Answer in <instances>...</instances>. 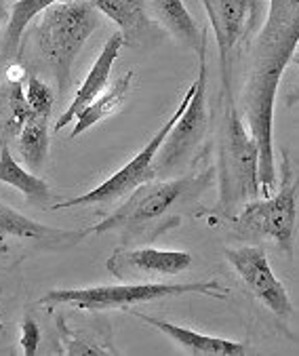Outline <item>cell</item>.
Returning <instances> with one entry per match:
<instances>
[{
	"mask_svg": "<svg viewBox=\"0 0 299 356\" xmlns=\"http://www.w3.org/2000/svg\"><path fill=\"white\" fill-rule=\"evenodd\" d=\"M200 59V74L196 79V91L192 99L188 102L186 110L175 120L173 129L169 131L165 144L159 150V156L154 161L156 177L161 175H173L181 167H186L209 129V108H207V83H209V70H207V32L198 51Z\"/></svg>",
	"mask_w": 299,
	"mask_h": 356,
	"instance_id": "cell-7",
	"label": "cell"
},
{
	"mask_svg": "<svg viewBox=\"0 0 299 356\" xmlns=\"http://www.w3.org/2000/svg\"><path fill=\"white\" fill-rule=\"evenodd\" d=\"M89 3L118 26L124 44H139L154 28L147 13V0H89Z\"/></svg>",
	"mask_w": 299,
	"mask_h": 356,
	"instance_id": "cell-16",
	"label": "cell"
},
{
	"mask_svg": "<svg viewBox=\"0 0 299 356\" xmlns=\"http://www.w3.org/2000/svg\"><path fill=\"white\" fill-rule=\"evenodd\" d=\"M24 93H26V99H28L30 108L34 110V114L51 118L53 106H55V95L47 83H42L38 76H28Z\"/></svg>",
	"mask_w": 299,
	"mask_h": 356,
	"instance_id": "cell-22",
	"label": "cell"
},
{
	"mask_svg": "<svg viewBox=\"0 0 299 356\" xmlns=\"http://www.w3.org/2000/svg\"><path fill=\"white\" fill-rule=\"evenodd\" d=\"M299 44V0H270L268 15L251 47L247 81L243 87V114L259 148V186H276L274 163V104L280 79Z\"/></svg>",
	"mask_w": 299,
	"mask_h": 356,
	"instance_id": "cell-1",
	"label": "cell"
},
{
	"mask_svg": "<svg viewBox=\"0 0 299 356\" xmlns=\"http://www.w3.org/2000/svg\"><path fill=\"white\" fill-rule=\"evenodd\" d=\"M284 177L276 194L264 200L247 202L239 216H234L239 228L247 234H259L274 241L286 257H293L295 232H297V181L291 179L289 159L284 154Z\"/></svg>",
	"mask_w": 299,
	"mask_h": 356,
	"instance_id": "cell-8",
	"label": "cell"
},
{
	"mask_svg": "<svg viewBox=\"0 0 299 356\" xmlns=\"http://www.w3.org/2000/svg\"><path fill=\"white\" fill-rule=\"evenodd\" d=\"M137 318H141L145 325L159 329L167 337H171L184 352L194 354V356H245L249 352V346L245 341H234L226 337H215V335H204L188 327L173 325L169 321H161L143 312H135Z\"/></svg>",
	"mask_w": 299,
	"mask_h": 356,
	"instance_id": "cell-13",
	"label": "cell"
},
{
	"mask_svg": "<svg viewBox=\"0 0 299 356\" xmlns=\"http://www.w3.org/2000/svg\"><path fill=\"white\" fill-rule=\"evenodd\" d=\"M219 213L236 216L247 202L259 198V148L249 127L243 122L234 102H226V116L219 139L217 161Z\"/></svg>",
	"mask_w": 299,
	"mask_h": 356,
	"instance_id": "cell-3",
	"label": "cell"
},
{
	"mask_svg": "<svg viewBox=\"0 0 299 356\" xmlns=\"http://www.w3.org/2000/svg\"><path fill=\"white\" fill-rule=\"evenodd\" d=\"M291 63H295V67L299 70V44H297V49H295V53L291 57Z\"/></svg>",
	"mask_w": 299,
	"mask_h": 356,
	"instance_id": "cell-27",
	"label": "cell"
},
{
	"mask_svg": "<svg viewBox=\"0 0 299 356\" xmlns=\"http://www.w3.org/2000/svg\"><path fill=\"white\" fill-rule=\"evenodd\" d=\"M147 13L156 26L171 34L179 44L196 53L200 51L204 28L196 24V19L186 9L184 0H147Z\"/></svg>",
	"mask_w": 299,
	"mask_h": 356,
	"instance_id": "cell-15",
	"label": "cell"
},
{
	"mask_svg": "<svg viewBox=\"0 0 299 356\" xmlns=\"http://www.w3.org/2000/svg\"><path fill=\"white\" fill-rule=\"evenodd\" d=\"M217 169L154 181L150 179L133 190L127 200L99 224L85 230V234H110L122 236L124 245L152 243L163 232L181 224L186 213L200 202V198L213 188Z\"/></svg>",
	"mask_w": 299,
	"mask_h": 356,
	"instance_id": "cell-2",
	"label": "cell"
},
{
	"mask_svg": "<svg viewBox=\"0 0 299 356\" xmlns=\"http://www.w3.org/2000/svg\"><path fill=\"white\" fill-rule=\"evenodd\" d=\"M255 0H202L209 24L217 42L219 76L226 102H234L232 95V57L241 36L247 30L249 13H253Z\"/></svg>",
	"mask_w": 299,
	"mask_h": 356,
	"instance_id": "cell-10",
	"label": "cell"
},
{
	"mask_svg": "<svg viewBox=\"0 0 299 356\" xmlns=\"http://www.w3.org/2000/svg\"><path fill=\"white\" fill-rule=\"evenodd\" d=\"M133 81H135V72L129 70L124 72L120 79H116L112 85L106 87V91L102 95H97L79 116H76V124L72 129V135L70 137H79L81 133L89 131L91 127H95L97 122L114 116L127 102L129 97V91L133 87Z\"/></svg>",
	"mask_w": 299,
	"mask_h": 356,
	"instance_id": "cell-17",
	"label": "cell"
},
{
	"mask_svg": "<svg viewBox=\"0 0 299 356\" xmlns=\"http://www.w3.org/2000/svg\"><path fill=\"white\" fill-rule=\"evenodd\" d=\"M122 44H124V38H122L120 32L112 34V36L106 40V44H104L102 51H99V57L95 59L93 67L89 70V74H87V79L83 81L81 89L76 91V95H74V99L70 102V106L65 108V112L57 118V122H55V127H53L55 133L61 131V129H63L65 124H70L72 120H76V116H79V114L97 97V95H102V93L106 91V87H108V83H110L112 67H114V63H116V59H118V55H120Z\"/></svg>",
	"mask_w": 299,
	"mask_h": 356,
	"instance_id": "cell-12",
	"label": "cell"
},
{
	"mask_svg": "<svg viewBox=\"0 0 299 356\" xmlns=\"http://www.w3.org/2000/svg\"><path fill=\"white\" fill-rule=\"evenodd\" d=\"M295 104H299V91H297V93H291V95L286 97V106H289V108L295 106Z\"/></svg>",
	"mask_w": 299,
	"mask_h": 356,
	"instance_id": "cell-26",
	"label": "cell"
},
{
	"mask_svg": "<svg viewBox=\"0 0 299 356\" xmlns=\"http://www.w3.org/2000/svg\"><path fill=\"white\" fill-rule=\"evenodd\" d=\"M99 24V11L89 0H65L42 11V19L36 26V44L40 57L53 70L61 95L70 87L74 61Z\"/></svg>",
	"mask_w": 299,
	"mask_h": 356,
	"instance_id": "cell-4",
	"label": "cell"
},
{
	"mask_svg": "<svg viewBox=\"0 0 299 356\" xmlns=\"http://www.w3.org/2000/svg\"><path fill=\"white\" fill-rule=\"evenodd\" d=\"M85 236H87L85 230L72 232V230L42 226L34 220H28L19 211L7 207L5 202H0V243L5 238H19V241H34L51 249H61L83 241Z\"/></svg>",
	"mask_w": 299,
	"mask_h": 356,
	"instance_id": "cell-14",
	"label": "cell"
},
{
	"mask_svg": "<svg viewBox=\"0 0 299 356\" xmlns=\"http://www.w3.org/2000/svg\"><path fill=\"white\" fill-rule=\"evenodd\" d=\"M196 91V81L188 87V91L184 93V99L177 104L175 112L167 118V122L150 137L147 144L137 152V156L133 161H129L122 169H118L112 177H108L104 184H99L97 188L76 196V198H70L63 202H55L51 204V211H59V209H74V207H91V204H112L118 202L122 198H127L133 190H137L141 184L150 181V179H156V169H154V161L159 156L161 146L165 144V139L169 135V131L173 129L175 120L179 118V114L186 110L188 102L192 99Z\"/></svg>",
	"mask_w": 299,
	"mask_h": 356,
	"instance_id": "cell-6",
	"label": "cell"
},
{
	"mask_svg": "<svg viewBox=\"0 0 299 356\" xmlns=\"http://www.w3.org/2000/svg\"><path fill=\"white\" fill-rule=\"evenodd\" d=\"M5 79L9 85H22L24 81H28V72H26V67L17 61H11L7 65V72H5Z\"/></svg>",
	"mask_w": 299,
	"mask_h": 356,
	"instance_id": "cell-24",
	"label": "cell"
},
{
	"mask_svg": "<svg viewBox=\"0 0 299 356\" xmlns=\"http://www.w3.org/2000/svg\"><path fill=\"white\" fill-rule=\"evenodd\" d=\"M209 296L215 300H226L228 287L219 280L202 282H129V284H102V287H81V289H53L38 300L40 306H70L91 312L106 310H129L131 306L159 302L179 296Z\"/></svg>",
	"mask_w": 299,
	"mask_h": 356,
	"instance_id": "cell-5",
	"label": "cell"
},
{
	"mask_svg": "<svg viewBox=\"0 0 299 356\" xmlns=\"http://www.w3.org/2000/svg\"><path fill=\"white\" fill-rule=\"evenodd\" d=\"M51 146V135H49V118L45 116H30L17 131V152L22 161L38 171L45 167Z\"/></svg>",
	"mask_w": 299,
	"mask_h": 356,
	"instance_id": "cell-20",
	"label": "cell"
},
{
	"mask_svg": "<svg viewBox=\"0 0 299 356\" xmlns=\"http://www.w3.org/2000/svg\"><path fill=\"white\" fill-rule=\"evenodd\" d=\"M55 3H59V0H15V5L9 11L3 44H0V59H13L17 55L26 28L36 15H40Z\"/></svg>",
	"mask_w": 299,
	"mask_h": 356,
	"instance_id": "cell-19",
	"label": "cell"
},
{
	"mask_svg": "<svg viewBox=\"0 0 299 356\" xmlns=\"http://www.w3.org/2000/svg\"><path fill=\"white\" fill-rule=\"evenodd\" d=\"M226 257L253 298L280 321H289L293 304L284 284L276 278L266 251L247 245L239 249H226Z\"/></svg>",
	"mask_w": 299,
	"mask_h": 356,
	"instance_id": "cell-9",
	"label": "cell"
},
{
	"mask_svg": "<svg viewBox=\"0 0 299 356\" xmlns=\"http://www.w3.org/2000/svg\"><path fill=\"white\" fill-rule=\"evenodd\" d=\"M0 184L11 186L15 190H19L26 200L34 207H42L49 209L51 204V188L47 181H42L40 177H36L34 173H30L28 169H24L11 154L9 146L3 144L0 146Z\"/></svg>",
	"mask_w": 299,
	"mask_h": 356,
	"instance_id": "cell-18",
	"label": "cell"
},
{
	"mask_svg": "<svg viewBox=\"0 0 299 356\" xmlns=\"http://www.w3.org/2000/svg\"><path fill=\"white\" fill-rule=\"evenodd\" d=\"M19 343H22V350L24 354L32 356L38 352V346H40V327L38 323L32 318V316H26L22 321V331H19Z\"/></svg>",
	"mask_w": 299,
	"mask_h": 356,
	"instance_id": "cell-23",
	"label": "cell"
},
{
	"mask_svg": "<svg viewBox=\"0 0 299 356\" xmlns=\"http://www.w3.org/2000/svg\"><path fill=\"white\" fill-rule=\"evenodd\" d=\"M192 266V253L154 249V247H131L114 249L106 268L118 280L129 282H154V278H171L186 272Z\"/></svg>",
	"mask_w": 299,
	"mask_h": 356,
	"instance_id": "cell-11",
	"label": "cell"
},
{
	"mask_svg": "<svg viewBox=\"0 0 299 356\" xmlns=\"http://www.w3.org/2000/svg\"><path fill=\"white\" fill-rule=\"evenodd\" d=\"M9 22V13H7V7H5V3L0 0V44H3V36H5V32H3V26Z\"/></svg>",
	"mask_w": 299,
	"mask_h": 356,
	"instance_id": "cell-25",
	"label": "cell"
},
{
	"mask_svg": "<svg viewBox=\"0 0 299 356\" xmlns=\"http://www.w3.org/2000/svg\"><path fill=\"white\" fill-rule=\"evenodd\" d=\"M61 339H63V350L67 354H114L116 350L110 343H102L99 339L87 337L85 331H70L63 318L57 321Z\"/></svg>",
	"mask_w": 299,
	"mask_h": 356,
	"instance_id": "cell-21",
	"label": "cell"
}]
</instances>
